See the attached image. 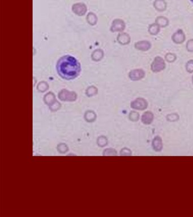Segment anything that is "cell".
<instances>
[{
	"label": "cell",
	"instance_id": "cell-1",
	"mask_svg": "<svg viewBox=\"0 0 193 217\" xmlns=\"http://www.w3.org/2000/svg\"><path fill=\"white\" fill-rule=\"evenodd\" d=\"M56 69L59 76L66 80H74L79 75L81 71L79 62L70 55L61 57L57 61Z\"/></svg>",
	"mask_w": 193,
	"mask_h": 217
},
{
	"label": "cell",
	"instance_id": "cell-2",
	"mask_svg": "<svg viewBox=\"0 0 193 217\" xmlns=\"http://www.w3.org/2000/svg\"><path fill=\"white\" fill-rule=\"evenodd\" d=\"M165 63L162 57H156L151 65V70L154 73H159L165 68Z\"/></svg>",
	"mask_w": 193,
	"mask_h": 217
},
{
	"label": "cell",
	"instance_id": "cell-3",
	"mask_svg": "<svg viewBox=\"0 0 193 217\" xmlns=\"http://www.w3.org/2000/svg\"><path fill=\"white\" fill-rule=\"evenodd\" d=\"M58 98L62 101H74L77 98V95L74 92L63 90L58 93Z\"/></svg>",
	"mask_w": 193,
	"mask_h": 217
},
{
	"label": "cell",
	"instance_id": "cell-4",
	"mask_svg": "<svg viewBox=\"0 0 193 217\" xmlns=\"http://www.w3.org/2000/svg\"><path fill=\"white\" fill-rule=\"evenodd\" d=\"M145 71L141 69H137L132 70L129 73V77L133 81L140 80L145 77Z\"/></svg>",
	"mask_w": 193,
	"mask_h": 217
},
{
	"label": "cell",
	"instance_id": "cell-5",
	"mask_svg": "<svg viewBox=\"0 0 193 217\" xmlns=\"http://www.w3.org/2000/svg\"><path fill=\"white\" fill-rule=\"evenodd\" d=\"M87 8L85 4L82 3H74L72 6V11L76 15L83 16L86 13Z\"/></svg>",
	"mask_w": 193,
	"mask_h": 217
},
{
	"label": "cell",
	"instance_id": "cell-6",
	"mask_svg": "<svg viewBox=\"0 0 193 217\" xmlns=\"http://www.w3.org/2000/svg\"><path fill=\"white\" fill-rule=\"evenodd\" d=\"M148 103L145 99L143 98H138L131 103V107L135 110H144L147 107Z\"/></svg>",
	"mask_w": 193,
	"mask_h": 217
},
{
	"label": "cell",
	"instance_id": "cell-7",
	"mask_svg": "<svg viewBox=\"0 0 193 217\" xmlns=\"http://www.w3.org/2000/svg\"><path fill=\"white\" fill-rule=\"evenodd\" d=\"M125 28V23L124 21L120 19H116L112 23L110 31L113 33L122 32Z\"/></svg>",
	"mask_w": 193,
	"mask_h": 217
},
{
	"label": "cell",
	"instance_id": "cell-8",
	"mask_svg": "<svg viewBox=\"0 0 193 217\" xmlns=\"http://www.w3.org/2000/svg\"><path fill=\"white\" fill-rule=\"evenodd\" d=\"M172 39L175 44H182L185 42L186 36L182 30H178L173 34Z\"/></svg>",
	"mask_w": 193,
	"mask_h": 217
},
{
	"label": "cell",
	"instance_id": "cell-9",
	"mask_svg": "<svg viewBox=\"0 0 193 217\" xmlns=\"http://www.w3.org/2000/svg\"><path fill=\"white\" fill-rule=\"evenodd\" d=\"M135 48L137 50L140 51H149L151 48V44L150 42L147 40H142L137 42L134 45Z\"/></svg>",
	"mask_w": 193,
	"mask_h": 217
},
{
	"label": "cell",
	"instance_id": "cell-10",
	"mask_svg": "<svg viewBox=\"0 0 193 217\" xmlns=\"http://www.w3.org/2000/svg\"><path fill=\"white\" fill-rule=\"evenodd\" d=\"M154 7L158 12H162L166 9L167 3L165 0H155Z\"/></svg>",
	"mask_w": 193,
	"mask_h": 217
},
{
	"label": "cell",
	"instance_id": "cell-11",
	"mask_svg": "<svg viewBox=\"0 0 193 217\" xmlns=\"http://www.w3.org/2000/svg\"><path fill=\"white\" fill-rule=\"evenodd\" d=\"M117 41L120 44H128L130 42V37L126 33H121L118 35Z\"/></svg>",
	"mask_w": 193,
	"mask_h": 217
},
{
	"label": "cell",
	"instance_id": "cell-12",
	"mask_svg": "<svg viewBox=\"0 0 193 217\" xmlns=\"http://www.w3.org/2000/svg\"><path fill=\"white\" fill-rule=\"evenodd\" d=\"M155 23L158 24L160 27L164 28L169 24V20L165 17L159 16L156 19Z\"/></svg>",
	"mask_w": 193,
	"mask_h": 217
},
{
	"label": "cell",
	"instance_id": "cell-13",
	"mask_svg": "<svg viewBox=\"0 0 193 217\" xmlns=\"http://www.w3.org/2000/svg\"><path fill=\"white\" fill-rule=\"evenodd\" d=\"M160 27L156 23L151 24L149 26V33L152 35H157L158 33L160 32Z\"/></svg>",
	"mask_w": 193,
	"mask_h": 217
},
{
	"label": "cell",
	"instance_id": "cell-14",
	"mask_svg": "<svg viewBox=\"0 0 193 217\" xmlns=\"http://www.w3.org/2000/svg\"><path fill=\"white\" fill-rule=\"evenodd\" d=\"M104 53L101 49H96L93 52L92 54V59L95 61H98L101 60V59L103 57Z\"/></svg>",
	"mask_w": 193,
	"mask_h": 217
},
{
	"label": "cell",
	"instance_id": "cell-15",
	"mask_svg": "<svg viewBox=\"0 0 193 217\" xmlns=\"http://www.w3.org/2000/svg\"><path fill=\"white\" fill-rule=\"evenodd\" d=\"M44 101L45 103L47 104V105H53L54 103L56 102L55 99V96H54L52 92H49L45 96Z\"/></svg>",
	"mask_w": 193,
	"mask_h": 217
},
{
	"label": "cell",
	"instance_id": "cell-16",
	"mask_svg": "<svg viewBox=\"0 0 193 217\" xmlns=\"http://www.w3.org/2000/svg\"><path fill=\"white\" fill-rule=\"evenodd\" d=\"M87 21L89 24L95 25L96 24V22L98 21V18L94 13L89 12V13L87 15Z\"/></svg>",
	"mask_w": 193,
	"mask_h": 217
},
{
	"label": "cell",
	"instance_id": "cell-17",
	"mask_svg": "<svg viewBox=\"0 0 193 217\" xmlns=\"http://www.w3.org/2000/svg\"><path fill=\"white\" fill-rule=\"evenodd\" d=\"M153 119V115L150 112H147L142 116V121L145 124H150Z\"/></svg>",
	"mask_w": 193,
	"mask_h": 217
},
{
	"label": "cell",
	"instance_id": "cell-18",
	"mask_svg": "<svg viewBox=\"0 0 193 217\" xmlns=\"http://www.w3.org/2000/svg\"><path fill=\"white\" fill-rule=\"evenodd\" d=\"M48 89V85L47 82L43 81L39 83L38 85V90L40 92H44Z\"/></svg>",
	"mask_w": 193,
	"mask_h": 217
},
{
	"label": "cell",
	"instance_id": "cell-19",
	"mask_svg": "<svg viewBox=\"0 0 193 217\" xmlns=\"http://www.w3.org/2000/svg\"><path fill=\"white\" fill-rule=\"evenodd\" d=\"M165 59L168 63H173L176 59L177 57L175 56V54L168 53L165 56Z\"/></svg>",
	"mask_w": 193,
	"mask_h": 217
},
{
	"label": "cell",
	"instance_id": "cell-20",
	"mask_svg": "<svg viewBox=\"0 0 193 217\" xmlns=\"http://www.w3.org/2000/svg\"><path fill=\"white\" fill-rule=\"evenodd\" d=\"M186 71L189 73H193V59H190L186 64Z\"/></svg>",
	"mask_w": 193,
	"mask_h": 217
},
{
	"label": "cell",
	"instance_id": "cell-21",
	"mask_svg": "<svg viewBox=\"0 0 193 217\" xmlns=\"http://www.w3.org/2000/svg\"><path fill=\"white\" fill-rule=\"evenodd\" d=\"M186 49L190 52H193V39H190L186 43Z\"/></svg>",
	"mask_w": 193,
	"mask_h": 217
},
{
	"label": "cell",
	"instance_id": "cell-22",
	"mask_svg": "<svg viewBox=\"0 0 193 217\" xmlns=\"http://www.w3.org/2000/svg\"><path fill=\"white\" fill-rule=\"evenodd\" d=\"M190 1L193 3V0H190Z\"/></svg>",
	"mask_w": 193,
	"mask_h": 217
},
{
	"label": "cell",
	"instance_id": "cell-23",
	"mask_svg": "<svg viewBox=\"0 0 193 217\" xmlns=\"http://www.w3.org/2000/svg\"><path fill=\"white\" fill-rule=\"evenodd\" d=\"M192 80H193V77H192Z\"/></svg>",
	"mask_w": 193,
	"mask_h": 217
}]
</instances>
